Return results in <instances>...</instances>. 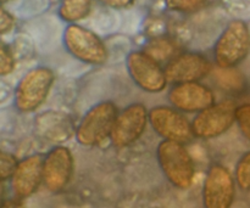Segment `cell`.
Segmentation results:
<instances>
[{"label": "cell", "mask_w": 250, "mask_h": 208, "mask_svg": "<svg viewBox=\"0 0 250 208\" xmlns=\"http://www.w3.org/2000/svg\"><path fill=\"white\" fill-rule=\"evenodd\" d=\"M159 166L166 179L181 190L189 189L194 179V163L192 156L182 143L163 140L156 150Z\"/></svg>", "instance_id": "6da1fadb"}, {"label": "cell", "mask_w": 250, "mask_h": 208, "mask_svg": "<svg viewBox=\"0 0 250 208\" xmlns=\"http://www.w3.org/2000/svg\"><path fill=\"white\" fill-rule=\"evenodd\" d=\"M250 53V29L242 19H233L226 26L214 46V60L217 67L238 66Z\"/></svg>", "instance_id": "7a4b0ae2"}, {"label": "cell", "mask_w": 250, "mask_h": 208, "mask_svg": "<svg viewBox=\"0 0 250 208\" xmlns=\"http://www.w3.org/2000/svg\"><path fill=\"white\" fill-rule=\"evenodd\" d=\"M119 112L111 101H102L94 105L83 116L76 129V140L82 146H97L111 135Z\"/></svg>", "instance_id": "3957f363"}, {"label": "cell", "mask_w": 250, "mask_h": 208, "mask_svg": "<svg viewBox=\"0 0 250 208\" xmlns=\"http://www.w3.org/2000/svg\"><path fill=\"white\" fill-rule=\"evenodd\" d=\"M54 73L48 67L29 70L20 79L15 90V105L20 112L36 111L48 97L54 83Z\"/></svg>", "instance_id": "277c9868"}, {"label": "cell", "mask_w": 250, "mask_h": 208, "mask_svg": "<svg viewBox=\"0 0 250 208\" xmlns=\"http://www.w3.org/2000/svg\"><path fill=\"white\" fill-rule=\"evenodd\" d=\"M63 44L73 57L88 65H104L109 57L104 41L94 32L81 24L73 23L66 27Z\"/></svg>", "instance_id": "5b68a950"}, {"label": "cell", "mask_w": 250, "mask_h": 208, "mask_svg": "<svg viewBox=\"0 0 250 208\" xmlns=\"http://www.w3.org/2000/svg\"><path fill=\"white\" fill-rule=\"evenodd\" d=\"M236 102L224 100L211 105L194 117L193 135L199 139H214L226 133L236 122Z\"/></svg>", "instance_id": "8992f818"}, {"label": "cell", "mask_w": 250, "mask_h": 208, "mask_svg": "<svg viewBox=\"0 0 250 208\" xmlns=\"http://www.w3.org/2000/svg\"><path fill=\"white\" fill-rule=\"evenodd\" d=\"M126 66L129 77L142 90L153 94L165 90L168 83L165 70L146 51H131L126 58Z\"/></svg>", "instance_id": "52a82bcc"}, {"label": "cell", "mask_w": 250, "mask_h": 208, "mask_svg": "<svg viewBox=\"0 0 250 208\" xmlns=\"http://www.w3.org/2000/svg\"><path fill=\"white\" fill-rule=\"evenodd\" d=\"M149 123V111L143 104H132L122 110L115 121L110 140L117 149L133 145L142 138Z\"/></svg>", "instance_id": "ba28073f"}, {"label": "cell", "mask_w": 250, "mask_h": 208, "mask_svg": "<svg viewBox=\"0 0 250 208\" xmlns=\"http://www.w3.org/2000/svg\"><path fill=\"white\" fill-rule=\"evenodd\" d=\"M236 196V183L233 175L222 165H212L209 168L203 185L204 208H231Z\"/></svg>", "instance_id": "9c48e42d"}, {"label": "cell", "mask_w": 250, "mask_h": 208, "mask_svg": "<svg viewBox=\"0 0 250 208\" xmlns=\"http://www.w3.org/2000/svg\"><path fill=\"white\" fill-rule=\"evenodd\" d=\"M149 123L164 140L185 144L193 136L192 123L175 107H153L149 111Z\"/></svg>", "instance_id": "30bf717a"}, {"label": "cell", "mask_w": 250, "mask_h": 208, "mask_svg": "<svg viewBox=\"0 0 250 208\" xmlns=\"http://www.w3.org/2000/svg\"><path fill=\"white\" fill-rule=\"evenodd\" d=\"M73 174V156L70 149L56 146L43 161V184L50 192H60L67 187Z\"/></svg>", "instance_id": "8fae6325"}, {"label": "cell", "mask_w": 250, "mask_h": 208, "mask_svg": "<svg viewBox=\"0 0 250 208\" xmlns=\"http://www.w3.org/2000/svg\"><path fill=\"white\" fill-rule=\"evenodd\" d=\"M211 71V63L204 55L190 51L176 55L165 67L166 78L175 84L199 82Z\"/></svg>", "instance_id": "7c38bea8"}, {"label": "cell", "mask_w": 250, "mask_h": 208, "mask_svg": "<svg viewBox=\"0 0 250 208\" xmlns=\"http://www.w3.org/2000/svg\"><path fill=\"white\" fill-rule=\"evenodd\" d=\"M168 101L183 112H202L215 104L212 90L199 82L176 84L168 92Z\"/></svg>", "instance_id": "4fadbf2b"}, {"label": "cell", "mask_w": 250, "mask_h": 208, "mask_svg": "<svg viewBox=\"0 0 250 208\" xmlns=\"http://www.w3.org/2000/svg\"><path fill=\"white\" fill-rule=\"evenodd\" d=\"M43 161L41 155H32L20 161L11 178V189L17 199L32 196L41 187L43 183Z\"/></svg>", "instance_id": "5bb4252c"}, {"label": "cell", "mask_w": 250, "mask_h": 208, "mask_svg": "<svg viewBox=\"0 0 250 208\" xmlns=\"http://www.w3.org/2000/svg\"><path fill=\"white\" fill-rule=\"evenodd\" d=\"M214 78L216 84L222 90L229 93H241L246 89V77L236 67L220 68L214 71Z\"/></svg>", "instance_id": "9a60e30c"}, {"label": "cell", "mask_w": 250, "mask_h": 208, "mask_svg": "<svg viewBox=\"0 0 250 208\" xmlns=\"http://www.w3.org/2000/svg\"><path fill=\"white\" fill-rule=\"evenodd\" d=\"M92 9V0H61L59 16L62 21L73 24L85 19Z\"/></svg>", "instance_id": "2e32d148"}, {"label": "cell", "mask_w": 250, "mask_h": 208, "mask_svg": "<svg viewBox=\"0 0 250 208\" xmlns=\"http://www.w3.org/2000/svg\"><path fill=\"white\" fill-rule=\"evenodd\" d=\"M176 44L171 39L165 37H156L146 43V51L150 57L156 60L158 62L161 61H171L176 56Z\"/></svg>", "instance_id": "e0dca14e"}, {"label": "cell", "mask_w": 250, "mask_h": 208, "mask_svg": "<svg viewBox=\"0 0 250 208\" xmlns=\"http://www.w3.org/2000/svg\"><path fill=\"white\" fill-rule=\"evenodd\" d=\"M236 183L244 191L250 190V151L239 158L236 166Z\"/></svg>", "instance_id": "ac0fdd59"}, {"label": "cell", "mask_w": 250, "mask_h": 208, "mask_svg": "<svg viewBox=\"0 0 250 208\" xmlns=\"http://www.w3.org/2000/svg\"><path fill=\"white\" fill-rule=\"evenodd\" d=\"M19 162L20 161H17L12 153L5 152V151L0 153V178L2 182L11 179Z\"/></svg>", "instance_id": "d6986e66"}, {"label": "cell", "mask_w": 250, "mask_h": 208, "mask_svg": "<svg viewBox=\"0 0 250 208\" xmlns=\"http://www.w3.org/2000/svg\"><path fill=\"white\" fill-rule=\"evenodd\" d=\"M236 123L244 138L250 141V104L237 106Z\"/></svg>", "instance_id": "ffe728a7"}, {"label": "cell", "mask_w": 250, "mask_h": 208, "mask_svg": "<svg viewBox=\"0 0 250 208\" xmlns=\"http://www.w3.org/2000/svg\"><path fill=\"white\" fill-rule=\"evenodd\" d=\"M168 10L176 12H193L204 5L205 0H165Z\"/></svg>", "instance_id": "44dd1931"}, {"label": "cell", "mask_w": 250, "mask_h": 208, "mask_svg": "<svg viewBox=\"0 0 250 208\" xmlns=\"http://www.w3.org/2000/svg\"><path fill=\"white\" fill-rule=\"evenodd\" d=\"M15 70V57L12 55L9 46L1 44L0 48V75L4 76L10 75Z\"/></svg>", "instance_id": "7402d4cb"}, {"label": "cell", "mask_w": 250, "mask_h": 208, "mask_svg": "<svg viewBox=\"0 0 250 208\" xmlns=\"http://www.w3.org/2000/svg\"><path fill=\"white\" fill-rule=\"evenodd\" d=\"M15 26V19L9 11L1 7L0 11V33L6 34L7 32L11 31Z\"/></svg>", "instance_id": "603a6c76"}, {"label": "cell", "mask_w": 250, "mask_h": 208, "mask_svg": "<svg viewBox=\"0 0 250 208\" xmlns=\"http://www.w3.org/2000/svg\"><path fill=\"white\" fill-rule=\"evenodd\" d=\"M105 5L110 7H114V9H125V7H128L129 5H132L133 0H102Z\"/></svg>", "instance_id": "cb8c5ba5"}, {"label": "cell", "mask_w": 250, "mask_h": 208, "mask_svg": "<svg viewBox=\"0 0 250 208\" xmlns=\"http://www.w3.org/2000/svg\"><path fill=\"white\" fill-rule=\"evenodd\" d=\"M1 208H23V206H22V202L20 201V199H15L6 200V201L2 202Z\"/></svg>", "instance_id": "d4e9b609"}, {"label": "cell", "mask_w": 250, "mask_h": 208, "mask_svg": "<svg viewBox=\"0 0 250 208\" xmlns=\"http://www.w3.org/2000/svg\"><path fill=\"white\" fill-rule=\"evenodd\" d=\"M7 1H11V0H1L2 4H5V2H7Z\"/></svg>", "instance_id": "484cf974"}]
</instances>
